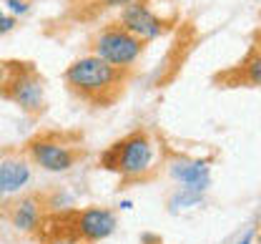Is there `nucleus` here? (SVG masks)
I'll return each mask as SVG.
<instances>
[{
    "label": "nucleus",
    "instance_id": "1",
    "mask_svg": "<svg viewBox=\"0 0 261 244\" xmlns=\"http://www.w3.org/2000/svg\"><path fill=\"white\" fill-rule=\"evenodd\" d=\"M123 81H126L123 68H116L98 56L81 58L65 70L68 88H73L78 96L96 104H111L123 88Z\"/></svg>",
    "mask_w": 261,
    "mask_h": 244
},
{
    "label": "nucleus",
    "instance_id": "2",
    "mask_svg": "<svg viewBox=\"0 0 261 244\" xmlns=\"http://www.w3.org/2000/svg\"><path fill=\"white\" fill-rule=\"evenodd\" d=\"M153 164V143L143 131H133L103 154V166L128 176L146 174Z\"/></svg>",
    "mask_w": 261,
    "mask_h": 244
},
{
    "label": "nucleus",
    "instance_id": "3",
    "mask_svg": "<svg viewBox=\"0 0 261 244\" xmlns=\"http://www.w3.org/2000/svg\"><path fill=\"white\" fill-rule=\"evenodd\" d=\"M143 45H146L143 38L126 31L121 23L103 28L100 35L96 38L98 58H103L106 63H111L116 68H128L130 63H136L138 56L143 53Z\"/></svg>",
    "mask_w": 261,
    "mask_h": 244
},
{
    "label": "nucleus",
    "instance_id": "4",
    "mask_svg": "<svg viewBox=\"0 0 261 244\" xmlns=\"http://www.w3.org/2000/svg\"><path fill=\"white\" fill-rule=\"evenodd\" d=\"M8 99H13L15 104H20L25 111H31V113L43 108V104H45L43 83H40V78L33 73V68H28V66H15L10 88H8Z\"/></svg>",
    "mask_w": 261,
    "mask_h": 244
},
{
    "label": "nucleus",
    "instance_id": "5",
    "mask_svg": "<svg viewBox=\"0 0 261 244\" xmlns=\"http://www.w3.org/2000/svg\"><path fill=\"white\" fill-rule=\"evenodd\" d=\"M121 26L133 35H138V38H159L163 33V28H166V23L161 18L141 3L126 5V10L121 15Z\"/></svg>",
    "mask_w": 261,
    "mask_h": 244
},
{
    "label": "nucleus",
    "instance_id": "6",
    "mask_svg": "<svg viewBox=\"0 0 261 244\" xmlns=\"http://www.w3.org/2000/svg\"><path fill=\"white\" fill-rule=\"evenodd\" d=\"M31 154L35 164H40L48 172H65L75 164V154L56 141H33Z\"/></svg>",
    "mask_w": 261,
    "mask_h": 244
},
{
    "label": "nucleus",
    "instance_id": "7",
    "mask_svg": "<svg viewBox=\"0 0 261 244\" xmlns=\"http://www.w3.org/2000/svg\"><path fill=\"white\" fill-rule=\"evenodd\" d=\"M75 227H78V232H81L83 239L98 242V239H106L108 234H113L116 219H113L111 211H106V209H86L78 214Z\"/></svg>",
    "mask_w": 261,
    "mask_h": 244
},
{
    "label": "nucleus",
    "instance_id": "8",
    "mask_svg": "<svg viewBox=\"0 0 261 244\" xmlns=\"http://www.w3.org/2000/svg\"><path fill=\"white\" fill-rule=\"evenodd\" d=\"M171 174L176 176L189 191H196V194H201L208 186V166H206V161H178V164H173Z\"/></svg>",
    "mask_w": 261,
    "mask_h": 244
},
{
    "label": "nucleus",
    "instance_id": "9",
    "mask_svg": "<svg viewBox=\"0 0 261 244\" xmlns=\"http://www.w3.org/2000/svg\"><path fill=\"white\" fill-rule=\"evenodd\" d=\"M28 179H31V169H28L25 161L8 159V161L0 164V189L3 191H10L13 194V191L23 189L28 184Z\"/></svg>",
    "mask_w": 261,
    "mask_h": 244
},
{
    "label": "nucleus",
    "instance_id": "10",
    "mask_svg": "<svg viewBox=\"0 0 261 244\" xmlns=\"http://www.w3.org/2000/svg\"><path fill=\"white\" fill-rule=\"evenodd\" d=\"M13 222H15L18 229H31V227H35L38 224V204H35V199L20 202L15 214H13Z\"/></svg>",
    "mask_w": 261,
    "mask_h": 244
},
{
    "label": "nucleus",
    "instance_id": "11",
    "mask_svg": "<svg viewBox=\"0 0 261 244\" xmlns=\"http://www.w3.org/2000/svg\"><path fill=\"white\" fill-rule=\"evenodd\" d=\"M241 81L244 83H254V86H261V48L241 66Z\"/></svg>",
    "mask_w": 261,
    "mask_h": 244
},
{
    "label": "nucleus",
    "instance_id": "12",
    "mask_svg": "<svg viewBox=\"0 0 261 244\" xmlns=\"http://www.w3.org/2000/svg\"><path fill=\"white\" fill-rule=\"evenodd\" d=\"M15 66H18V63H5V61H0V96H8V88H10Z\"/></svg>",
    "mask_w": 261,
    "mask_h": 244
},
{
    "label": "nucleus",
    "instance_id": "13",
    "mask_svg": "<svg viewBox=\"0 0 261 244\" xmlns=\"http://www.w3.org/2000/svg\"><path fill=\"white\" fill-rule=\"evenodd\" d=\"M13 26H15V20H13V18H5V15H0V33L10 31Z\"/></svg>",
    "mask_w": 261,
    "mask_h": 244
},
{
    "label": "nucleus",
    "instance_id": "14",
    "mask_svg": "<svg viewBox=\"0 0 261 244\" xmlns=\"http://www.w3.org/2000/svg\"><path fill=\"white\" fill-rule=\"evenodd\" d=\"M8 5H10L13 10H18V13H25V10H28V5H25L23 0H8Z\"/></svg>",
    "mask_w": 261,
    "mask_h": 244
},
{
    "label": "nucleus",
    "instance_id": "15",
    "mask_svg": "<svg viewBox=\"0 0 261 244\" xmlns=\"http://www.w3.org/2000/svg\"><path fill=\"white\" fill-rule=\"evenodd\" d=\"M133 3H141V0H100V5H133Z\"/></svg>",
    "mask_w": 261,
    "mask_h": 244
},
{
    "label": "nucleus",
    "instance_id": "16",
    "mask_svg": "<svg viewBox=\"0 0 261 244\" xmlns=\"http://www.w3.org/2000/svg\"><path fill=\"white\" fill-rule=\"evenodd\" d=\"M239 244H251V234H246V237H244V239H241Z\"/></svg>",
    "mask_w": 261,
    "mask_h": 244
},
{
    "label": "nucleus",
    "instance_id": "17",
    "mask_svg": "<svg viewBox=\"0 0 261 244\" xmlns=\"http://www.w3.org/2000/svg\"><path fill=\"white\" fill-rule=\"evenodd\" d=\"M0 194H3V189H0Z\"/></svg>",
    "mask_w": 261,
    "mask_h": 244
},
{
    "label": "nucleus",
    "instance_id": "18",
    "mask_svg": "<svg viewBox=\"0 0 261 244\" xmlns=\"http://www.w3.org/2000/svg\"><path fill=\"white\" fill-rule=\"evenodd\" d=\"M0 15H3V13H0Z\"/></svg>",
    "mask_w": 261,
    "mask_h": 244
}]
</instances>
